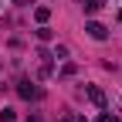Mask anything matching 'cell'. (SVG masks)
Masks as SVG:
<instances>
[{
	"label": "cell",
	"mask_w": 122,
	"mask_h": 122,
	"mask_svg": "<svg viewBox=\"0 0 122 122\" xmlns=\"http://www.w3.org/2000/svg\"><path fill=\"white\" fill-rule=\"evenodd\" d=\"M85 34H88L92 41H105V37H109V27L98 24V20H85Z\"/></svg>",
	"instance_id": "6da1fadb"
},
{
	"label": "cell",
	"mask_w": 122,
	"mask_h": 122,
	"mask_svg": "<svg viewBox=\"0 0 122 122\" xmlns=\"http://www.w3.org/2000/svg\"><path fill=\"white\" fill-rule=\"evenodd\" d=\"M17 95L30 102V98H37V95H41V88H37L34 81H30V78H20V81H17Z\"/></svg>",
	"instance_id": "7a4b0ae2"
},
{
	"label": "cell",
	"mask_w": 122,
	"mask_h": 122,
	"mask_svg": "<svg viewBox=\"0 0 122 122\" xmlns=\"http://www.w3.org/2000/svg\"><path fill=\"white\" fill-rule=\"evenodd\" d=\"M85 95H88L92 102H95V105H98V109H105V92H102L98 85H88V88H85Z\"/></svg>",
	"instance_id": "3957f363"
},
{
	"label": "cell",
	"mask_w": 122,
	"mask_h": 122,
	"mask_svg": "<svg viewBox=\"0 0 122 122\" xmlns=\"http://www.w3.org/2000/svg\"><path fill=\"white\" fill-rule=\"evenodd\" d=\"M105 7V0H85V17H92V14H98Z\"/></svg>",
	"instance_id": "277c9868"
},
{
	"label": "cell",
	"mask_w": 122,
	"mask_h": 122,
	"mask_svg": "<svg viewBox=\"0 0 122 122\" xmlns=\"http://www.w3.org/2000/svg\"><path fill=\"white\" fill-rule=\"evenodd\" d=\"M34 20L37 24H48L51 20V7H34Z\"/></svg>",
	"instance_id": "5b68a950"
},
{
	"label": "cell",
	"mask_w": 122,
	"mask_h": 122,
	"mask_svg": "<svg viewBox=\"0 0 122 122\" xmlns=\"http://www.w3.org/2000/svg\"><path fill=\"white\" fill-rule=\"evenodd\" d=\"M34 34H37V41H51V37H54V30H51L48 24H41V27L34 30Z\"/></svg>",
	"instance_id": "8992f818"
},
{
	"label": "cell",
	"mask_w": 122,
	"mask_h": 122,
	"mask_svg": "<svg viewBox=\"0 0 122 122\" xmlns=\"http://www.w3.org/2000/svg\"><path fill=\"white\" fill-rule=\"evenodd\" d=\"M0 122H17V112L14 109H0Z\"/></svg>",
	"instance_id": "52a82bcc"
},
{
	"label": "cell",
	"mask_w": 122,
	"mask_h": 122,
	"mask_svg": "<svg viewBox=\"0 0 122 122\" xmlns=\"http://www.w3.org/2000/svg\"><path fill=\"white\" fill-rule=\"evenodd\" d=\"M54 58L61 61V58H68V48H65V44H58V48H54Z\"/></svg>",
	"instance_id": "ba28073f"
},
{
	"label": "cell",
	"mask_w": 122,
	"mask_h": 122,
	"mask_svg": "<svg viewBox=\"0 0 122 122\" xmlns=\"http://www.w3.org/2000/svg\"><path fill=\"white\" fill-rule=\"evenodd\" d=\"M14 4H17V7H30L34 0H14Z\"/></svg>",
	"instance_id": "9c48e42d"
},
{
	"label": "cell",
	"mask_w": 122,
	"mask_h": 122,
	"mask_svg": "<svg viewBox=\"0 0 122 122\" xmlns=\"http://www.w3.org/2000/svg\"><path fill=\"white\" fill-rule=\"evenodd\" d=\"M27 122H41V119H37V115H30V119H27Z\"/></svg>",
	"instance_id": "30bf717a"
},
{
	"label": "cell",
	"mask_w": 122,
	"mask_h": 122,
	"mask_svg": "<svg viewBox=\"0 0 122 122\" xmlns=\"http://www.w3.org/2000/svg\"><path fill=\"white\" fill-rule=\"evenodd\" d=\"M119 24H122V10H119Z\"/></svg>",
	"instance_id": "8fae6325"
},
{
	"label": "cell",
	"mask_w": 122,
	"mask_h": 122,
	"mask_svg": "<svg viewBox=\"0 0 122 122\" xmlns=\"http://www.w3.org/2000/svg\"><path fill=\"white\" fill-rule=\"evenodd\" d=\"M75 122H85V119H75Z\"/></svg>",
	"instance_id": "7c38bea8"
}]
</instances>
